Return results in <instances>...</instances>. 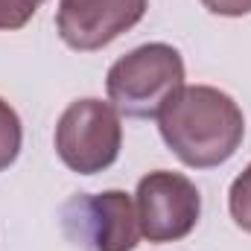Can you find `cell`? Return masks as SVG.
<instances>
[{
  "mask_svg": "<svg viewBox=\"0 0 251 251\" xmlns=\"http://www.w3.org/2000/svg\"><path fill=\"white\" fill-rule=\"evenodd\" d=\"M158 128L181 164L213 170L237 155L246 137V117L225 91L184 85L158 114Z\"/></svg>",
  "mask_w": 251,
  "mask_h": 251,
  "instance_id": "obj_1",
  "label": "cell"
},
{
  "mask_svg": "<svg viewBox=\"0 0 251 251\" xmlns=\"http://www.w3.org/2000/svg\"><path fill=\"white\" fill-rule=\"evenodd\" d=\"M184 88V59L170 44H143L108 67L105 91L111 105L134 120H149Z\"/></svg>",
  "mask_w": 251,
  "mask_h": 251,
  "instance_id": "obj_2",
  "label": "cell"
},
{
  "mask_svg": "<svg viewBox=\"0 0 251 251\" xmlns=\"http://www.w3.org/2000/svg\"><path fill=\"white\" fill-rule=\"evenodd\" d=\"M56 155L67 170L97 176L120 158V111L102 100H76L56 123Z\"/></svg>",
  "mask_w": 251,
  "mask_h": 251,
  "instance_id": "obj_3",
  "label": "cell"
},
{
  "mask_svg": "<svg viewBox=\"0 0 251 251\" xmlns=\"http://www.w3.org/2000/svg\"><path fill=\"white\" fill-rule=\"evenodd\" d=\"M64 237L82 251H134L140 243L137 207L123 190L76 193L59 210Z\"/></svg>",
  "mask_w": 251,
  "mask_h": 251,
  "instance_id": "obj_4",
  "label": "cell"
},
{
  "mask_svg": "<svg viewBox=\"0 0 251 251\" xmlns=\"http://www.w3.org/2000/svg\"><path fill=\"white\" fill-rule=\"evenodd\" d=\"M140 237L149 243H178L199 225L201 196L181 173L155 170L137 181L134 193Z\"/></svg>",
  "mask_w": 251,
  "mask_h": 251,
  "instance_id": "obj_5",
  "label": "cell"
},
{
  "mask_svg": "<svg viewBox=\"0 0 251 251\" xmlns=\"http://www.w3.org/2000/svg\"><path fill=\"white\" fill-rule=\"evenodd\" d=\"M146 6L149 0H62L56 26L70 50L94 53L140 24Z\"/></svg>",
  "mask_w": 251,
  "mask_h": 251,
  "instance_id": "obj_6",
  "label": "cell"
},
{
  "mask_svg": "<svg viewBox=\"0 0 251 251\" xmlns=\"http://www.w3.org/2000/svg\"><path fill=\"white\" fill-rule=\"evenodd\" d=\"M21 143H24V128H21V117L18 111L0 100V173L9 170L18 155H21Z\"/></svg>",
  "mask_w": 251,
  "mask_h": 251,
  "instance_id": "obj_7",
  "label": "cell"
},
{
  "mask_svg": "<svg viewBox=\"0 0 251 251\" xmlns=\"http://www.w3.org/2000/svg\"><path fill=\"white\" fill-rule=\"evenodd\" d=\"M228 210H231V219L251 234V164L234 178L231 193H228Z\"/></svg>",
  "mask_w": 251,
  "mask_h": 251,
  "instance_id": "obj_8",
  "label": "cell"
},
{
  "mask_svg": "<svg viewBox=\"0 0 251 251\" xmlns=\"http://www.w3.org/2000/svg\"><path fill=\"white\" fill-rule=\"evenodd\" d=\"M44 0H0V29H21L32 21Z\"/></svg>",
  "mask_w": 251,
  "mask_h": 251,
  "instance_id": "obj_9",
  "label": "cell"
},
{
  "mask_svg": "<svg viewBox=\"0 0 251 251\" xmlns=\"http://www.w3.org/2000/svg\"><path fill=\"white\" fill-rule=\"evenodd\" d=\"M207 12L222 15V18H243L251 15V0H201Z\"/></svg>",
  "mask_w": 251,
  "mask_h": 251,
  "instance_id": "obj_10",
  "label": "cell"
}]
</instances>
